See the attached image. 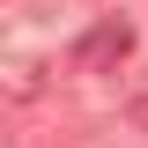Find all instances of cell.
<instances>
[{
  "mask_svg": "<svg viewBox=\"0 0 148 148\" xmlns=\"http://www.w3.org/2000/svg\"><path fill=\"white\" fill-rule=\"evenodd\" d=\"M133 59V22L126 15H104V22H89V30L74 37V67L82 74H111V67H126Z\"/></svg>",
  "mask_w": 148,
  "mask_h": 148,
  "instance_id": "cell-1",
  "label": "cell"
},
{
  "mask_svg": "<svg viewBox=\"0 0 148 148\" xmlns=\"http://www.w3.org/2000/svg\"><path fill=\"white\" fill-rule=\"evenodd\" d=\"M126 119H133V126L148 133V96H133V104H126Z\"/></svg>",
  "mask_w": 148,
  "mask_h": 148,
  "instance_id": "cell-2",
  "label": "cell"
}]
</instances>
